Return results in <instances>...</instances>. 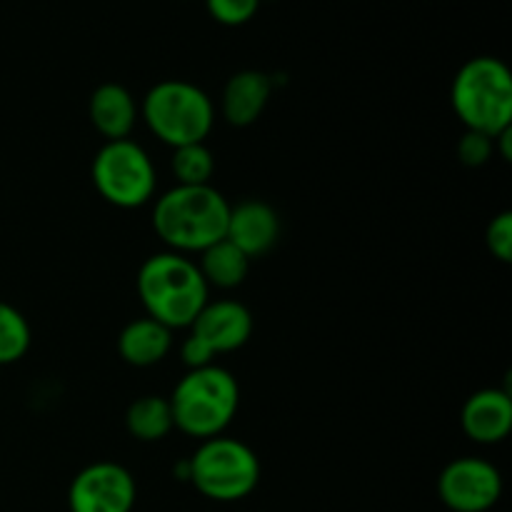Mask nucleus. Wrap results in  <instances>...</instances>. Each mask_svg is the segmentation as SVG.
Here are the masks:
<instances>
[{"label": "nucleus", "instance_id": "f257e3e1", "mask_svg": "<svg viewBox=\"0 0 512 512\" xmlns=\"http://www.w3.org/2000/svg\"><path fill=\"white\" fill-rule=\"evenodd\" d=\"M230 203L213 185H175L153 208V228L173 253H203L225 238Z\"/></svg>", "mask_w": 512, "mask_h": 512}, {"label": "nucleus", "instance_id": "f03ea898", "mask_svg": "<svg viewBox=\"0 0 512 512\" xmlns=\"http://www.w3.org/2000/svg\"><path fill=\"white\" fill-rule=\"evenodd\" d=\"M208 293L198 265L173 250L150 255L138 270V295L145 313L170 330L190 328L208 303Z\"/></svg>", "mask_w": 512, "mask_h": 512}, {"label": "nucleus", "instance_id": "7ed1b4c3", "mask_svg": "<svg viewBox=\"0 0 512 512\" xmlns=\"http://www.w3.org/2000/svg\"><path fill=\"white\" fill-rule=\"evenodd\" d=\"M173 425L190 438L208 440L225 433L240 408V385L220 365L188 370L170 395Z\"/></svg>", "mask_w": 512, "mask_h": 512}, {"label": "nucleus", "instance_id": "20e7f679", "mask_svg": "<svg viewBox=\"0 0 512 512\" xmlns=\"http://www.w3.org/2000/svg\"><path fill=\"white\" fill-rule=\"evenodd\" d=\"M453 110L473 133L498 138L512 128V78L503 60L480 55L458 70L450 90Z\"/></svg>", "mask_w": 512, "mask_h": 512}, {"label": "nucleus", "instance_id": "39448f33", "mask_svg": "<svg viewBox=\"0 0 512 512\" xmlns=\"http://www.w3.org/2000/svg\"><path fill=\"white\" fill-rule=\"evenodd\" d=\"M145 125L170 148L205 143L215 123L213 100L188 80H163L153 85L140 105Z\"/></svg>", "mask_w": 512, "mask_h": 512}, {"label": "nucleus", "instance_id": "423d86ee", "mask_svg": "<svg viewBox=\"0 0 512 512\" xmlns=\"http://www.w3.org/2000/svg\"><path fill=\"white\" fill-rule=\"evenodd\" d=\"M188 480L215 503H238L260 483V460L250 445L235 438H208L188 460Z\"/></svg>", "mask_w": 512, "mask_h": 512}, {"label": "nucleus", "instance_id": "0eeeda50", "mask_svg": "<svg viewBox=\"0 0 512 512\" xmlns=\"http://www.w3.org/2000/svg\"><path fill=\"white\" fill-rule=\"evenodd\" d=\"M93 185L105 203L135 210L153 200L158 173L143 145L130 138L108 140L93 158Z\"/></svg>", "mask_w": 512, "mask_h": 512}, {"label": "nucleus", "instance_id": "6e6552de", "mask_svg": "<svg viewBox=\"0 0 512 512\" xmlns=\"http://www.w3.org/2000/svg\"><path fill=\"white\" fill-rule=\"evenodd\" d=\"M138 488L120 463H93L80 470L68 490L70 512H133Z\"/></svg>", "mask_w": 512, "mask_h": 512}, {"label": "nucleus", "instance_id": "1a4fd4ad", "mask_svg": "<svg viewBox=\"0 0 512 512\" xmlns=\"http://www.w3.org/2000/svg\"><path fill=\"white\" fill-rule=\"evenodd\" d=\"M438 493L453 512H488L503 495V478L488 460L458 458L440 473Z\"/></svg>", "mask_w": 512, "mask_h": 512}, {"label": "nucleus", "instance_id": "9d476101", "mask_svg": "<svg viewBox=\"0 0 512 512\" xmlns=\"http://www.w3.org/2000/svg\"><path fill=\"white\" fill-rule=\"evenodd\" d=\"M190 335L205 343L213 355L233 353L253 335V315L238 300H208L190 325Z\"/></svg>", "mask_w": 512, "mask_h": 512}, {"label": "nucleus", "instance_id": "9b49d317", "mask_svg": "<svg viewBox=\"0 0 512 512\" xmlns=\"http://www.w3.org/2000/svg\"><path fill=\"white\" fill-rule=\"evenodd\" d=\"M225 238L243 250L250 260L260 258L275 248L280 238V218L273 205L263 200H243L230 205V218Z\"/></svg>", "mask_w": 512, "mask_h": 512}, {"label": "nucleus", "instance_id": "f8f14e48", "mask_svg": "<svg viewBox=\"0 0 512 512\" xmlns=\"http://www.w3.org/2000/svg\"><path fill=\"white\" fill-rule=\"evenodd\" d=\"M460 425L473 443H503L512 430V398L508 390L488 388L470 395L460 413Z\"/></svg>", "mask_w": 512, "mask_h": 512}, {"label": "nucleus", "instance_id": "ddd939ff", "mask_svg": "<svg viewBox=\"0 0 512 512\" xmlns=\"http://www.w3.org/2000/svg\"><path fill=\"white\" fill-rule=\"evenodd\" d=\"M88 115L93 128L105 140H125L138 123V103L128 88L118 83H103L90 95Z\"/></svg>", "mask_w": 512, "mask_h": 512}, {"label": "nucleus", "instance_id": "4468645a", "mask_svg": "<svg viewBox=\"0 0 512 512\" xmlns=\"http://www.w3.org/2000/svg\"><path fill=\"white\" fill-rule=\"evenodd\" d=\"M273 93V80L260 70H240L223 88V118L235 128H248L263 115Z\"/></svg>", "mask_w": 512, "mask_h": 512}, {"label": "nucleus", "instance_id": "2eb2a0df", "mask_svg": "<svg viewBox=\"0 0 512 512\" xmlns=\"http://www.w3.org/2000/svg\"><path fill=\"white\" fill-rule=\"evenodd\" d=\"M170 345H173V330L145 315L125 325L118 338V353L133 368H150L165 360Z\"/></svg>", "mask_w": 512, "mask_h": 512}, {"label": "nucleus", "instance_id": "dca6fc26", "mask_svg": "<svg viewBox=\"0 0 512 512\" xmlns=\"http://www.w3.org/2000/svg\"><path fill=\"white\" fill-rule=\"evenodd\" d=\"M203 258H200V273H203L208 288H220V290H233L248 278L250 270V258L240 248H235L228 238L218 240L215 245H210L208 250H203Z\"/></svg>", "mask_w": 512, "mask_h": 512}, {"label": "nucleus", "instance_id": "f3484780", "mask_svg": "<svg viewBox=\"0 0 512 512\" xmlns=\"http://www.w3.org/2000/svg\"><path fill=\"white\" fill-rule=\"evenodd\" d=\"M125 428L140 443H158L163 440L173 425V410L170 400L163 395H143L135 403H130L125 413Z\"/></svg>", "mask_w": 512, "mask_h": 512}, {"label": "nucleus", "instance_id": "a211bd4d", "mask_svg": "<svg viewBox=\"0 0 512 512\" xmlns=\"http://www.w3.org/2000/svg\"><path fill=\"white\" fill-rule=\"evenodd\" d=\"M173 150L170 170H173L178 185H210V178L215 173V155L210 153L208 145L193 143Z\"/></svg>", "mask_w": 512, "mask_h": 512}, {"label": "nucleus", "instance_id": "6ab92c4d", "mask_svg": "<svg viewBox=\"0 0 512 512\" xmlns=\"http://www.w3.org/2000/svg\"><path fill=\"white\" fill-rule=\"evenodd\" d=\"M30 325L18 308L0 303V365L18 363L30 348Z\"/></svg>", "mask_w": 512, "mask_h": 512}, {"label": "nucleus", "instance_id": "aec40b11", "mask_svg": "<svg viewBox=\"0 0 512 512\" xmlns=\"http://www.w3.org/2000/svg\"><path fill=\"white\" fill-rule=\"evenodd\" d=\"M208 13L223 25H243L258 13L260 0H205Z\"/></svg>", "mask_w": 512, "mask_h": 512}, {"label": "nucleus", "instance_id": "412c9836", "mask_svg": "<svg viewBox=\"0 0 512 512\" xmlns=\"http://www.w3.org/2000/svg\"><path fill=\"white\" fill-rule=\"evenodd\" d=\"M495 153V138L483 133H473V130H465L463 140L458 145L460 163L468 165V168H480V165L488 163Z\"/></svg>", "mask_w": 512, "mask_h": 512}, {"label": "nucleus", "instance_id": "4be33fe9", "mask_svg": "<svg viewBox=\"0 0 512 512\" xmlns=\"http://www.w3.org/2000/svg\"><path fill=\"white\" fill-rule=\"evenodd\" d=\"M485 243H488V250L493 253V258H498L500 263H510L512 260V213H500L498 218H493V223L488 225V233H485Z\"/></svg>", "mask_w": 512, "mask_h": 512}, {"label": "nucleus", "instance_id": "5701e85b", "mask_svg": "<svg viewBox=\"0 0 512 512\" xmlns=\"http://www.w3.org/2000/svg\"><path fill=\"white\" fill-rule=\"evenodd\" d=\"M213 358L215 355L210 353V350L205 348V343H200L195 335H188V338L183 340V345H180V360H183L185 368L188 370H198V368H205V365H215Z\"/></svg>", "mask_w": 512, "mask_h": 512}]
</instances>
